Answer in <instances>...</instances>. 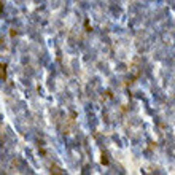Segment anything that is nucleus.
Returning <instances> with one entry per match:
<instances>
[{"label": "nucleus", "instance_id": "nucleus-1", "mask_svg": "<svg viewBox=\"0 0 175 175\" xmlns=\"http://www.w3.org/2000/svg\"><path fill=\"white\" fill-rule=\"evenodd\" d=\"M0 78L7 80V65L5 64H0Z\"/></svg>", "mask_w": 175, "mask_h": 175}]
</instances>
